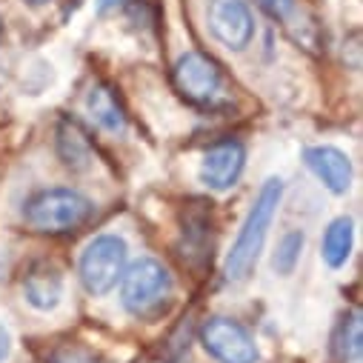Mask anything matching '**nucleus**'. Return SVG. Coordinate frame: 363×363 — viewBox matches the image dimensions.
<instances>
[{
	"label": "nucleus",
	"instance_id": "f257e3e1",
	"mask_svg": "<svg viewBox=\"0 0 363 363\" xmlns=\"http://www.w3.org/2000/svg\"><path fill=\"white\" fill-rule=\"evenodd\" d=\"M281 198H284V180L281 177H269L266 184L260 186L243 226L238 229V238L229 249V257H226V278L232 284H243L252 269L263 252V243H266V232L272 226L278 215V206H281Z\"/></svg>",
	"mask_w": 363,
	"mask_h": 363
},
{
	"label": "nucleus",
	"instance_id": "423d86ee",
	"mask_svg": "<svg viewBox=\"0 0 363 363\" xmlns=\"http://www.w3.org/2000/svg\"><path fill=\"white\" fill-rule=\"evenodd\" d=\"M201 343L203 349L218 360V363H257L260 349L249 329L232 318H209L201 329Z\"/></svg>",
	"mask_w": 363,
	"mask_h": 363
},
{
	"label": "nucleus",
	"instance_id": "ddd939ff",
	"mask_svg": "<svg viewBox=\"0 0 363 363\" xmlns=\"http://www.w3.org/2000/svg\"><path fill=\"white\" fill-rule=\"evenodd\" d=\"M360 343H363V335H360V315L352 312L349 318L340 320L337 332H335V354L349 363V360H357L360 357Z\"/></svg>",
	"mask_w": 363,
	"mask_h": 363
},
{
	"label": "nucleus",
	"instance_id": "9d476101",
	"mask_svg": "<svg viewBox=\"0 0 363 363\" xmlns=\"http://www.w3.org/2000/svg\"><path fill=\"white\" fill-rule=\"evenodd\" d=\"M23 298L38 312L57 309V303L63 298V275H60V269L52 266V263H35L29 269L26 281H23Z\"/></svg>",
	"mask_w": 363,
	"mask_h": 363
},
{
	"label": "nucleus",
	"instance_id": "9b49d317",
	"mask_svg": "<svg viewBox=\"0 0 363 363\" xmlns=\"http://www.w3.org/2000/svg\"><path fill=\"white\" fill-rule=\"evenodd\" d=\"M86 112L92 118L101 129L106 132H123L126 129V115H123V106L118 104V98L109 92L106 86H95L92 92L86 95Z\"/></svg>",
	"mask_w": 363,
	"mask_h": 363
},
{
	"label": "nucleus",
	"instance_id": "20e7f679",
	"mask_svg": "<svg viewBox=\"0 0 363 363\" xmlns=\"http://www.w3.org/2000/svg\"><path fill=\"white\" fill-rule=\"evenodd\" d=\"M126 257H129L126 240L118 235H98L95 240H89V246L80 255V266H77L83 289L95 298L109 295L123 278Z\"/></svg>",
	"mask_w": 363,
	"mask_h": 363
},
{
	"label": "nucleus",
	"instance_id": "f3484780",
	"mask_svg": "<svg viewBox=\"0 0 363 363\" xmlns=\"http://www.w3.org/2000/svg\"><path fill=\"white\" fill-rule=\"evenodd\" d=\"M9 352H12V337H9V329L0 323V363L9 357Z\"/></svg>",
	"mask_w": 363,
	"mask_h": 363
},
{
	"label": "nucleus",
	"instance_id": "4468645a",
	"mask_svg": "<svg viewBox=\"0 0 363 363\" xmlns=\"http://www.w3.org/2000/svg\"><path fill=\"white\" fill-rule=\"evenodd\" d=\"M303 243H306L303 232H289V235L281 238V243H278V249H275V257H272V266H275L278 275H292L295 266H298V260H301Z\"/></svg>",
	"mask_w": 363,
	"mask_h": 363
},
{
	"label": "nucleus",
	"instance_id": "0eeeda50",
	"mask_svg": "<svg viewBox=\"0 0 363 363\" xmlns=\"http://www.w3.org/2000/svg\"><path fill=\"white\" fill-rule=\"evenodd\" d=\"M209 32L226 49H246L255 38V18L246 6V0H209L206 6Z\"/></svg>",
	"mask_w": 363,
	"mask_h": 363
},
{
	"label": "nucleus",
	"instance_id": "a211bd4d",
	"mask_svg": "<svg viewBox=\"0 0 363 363\" xmlns=\"http://www.w3.org/2000/svg\"><path fill=\"white\" fill-rule=\"evenodd\" d=\"M118 4H123V0H101V9L106 12V9H112V6H118Z\"/></svg>",
	"mask_w": 363,
	"mask_h": 363
},
{
	"label": "nucleus",
	"instance_id": "f8f14e48",
	"mask_svg": "<svg viewBox=\"0 0 363 363\" xmlns=\"http://www.w3.org/2000/svg\"><path fill=\"white\" fill-rule=\"evenodd\" d=\"M352 240H354V229H352V220L349 218H337L329 223L326 235H323V243H320V255H323V263L329 269H340L349 255H352Z\"/></svg>",
	"mask_w": 363,
	"mask_h": 363
},
{
	"label": "nucleus",
	"instance_id": "39448f33",
	"mask_svg": "<svg viewBox=\"0 0 363 363\" xmlns=\"http://www.w3.org/2000/svg\"><path fill=\"white\" fill-rule=\"evenodd\" d=\"M172 80L180 98H186L195 106H215L223 98V72L203 52L180 55L172 69Z\"/></svg>",
	"mask_w": 363,
	"mask_h": 363
},
{
	"label": "nucleus",
	"instance_id": "2eb2a0df",
	"mask_svg": "<svg viewBox=\"0 0 363 363\" xmlns=\"http://www.w3.org/2000/svg\"><path fill=\"white\" fill-rule=\"evenodd\" d=\"M60 146H72V152H66V155H63V163H66V166L80 169V166H86V163H89V160H86V157H89L86 140H83V135H80L74 126H72V129H69V126H63V129H60Z\"/></svg>",
	"mask_w": 363,
	"mask_h": 363
},
{
	"label": "nucleus",
	"instance_id": "6e6552de",
	"mask_svg": "<svg viewBox=\"0 0 363 363\" xmlns=\"http://www.w3.org/2000/svg\"><path fill=\"white\" fill-rule=\"evenodd\" d=\"M243 166H246L243 143H238V140L215 143L201 160V184L215 192H226L238 184Z\"/></svg>",
	"mask_w": 363,
	"mask_h": 363
},
{
	"label": "nucleus",
	"instance_id": "f03ea898",
	"mask_svg": "<svg viewBox=\"0 0 363 363\" xmlns=\"http://www.w3.org/2000/svg\"><path fill=\"white\" fill-rule=\"evenodd\" d=\"M92 209H95L92 201H89L83 192L55 186V189L38 192L26 203L23 218L40 235H66L92 218Z\"/></svg>",
	"mask_w": 363,
	"mask_h": 363
},
{
	"label": "nucleus",
	"instance_id": "1a4fd4ad",
	"mask_svg": "<svg viewBox=\"0 0 363 363\" xmlns=\"http://www.w3.org/2000/svg\"><path fill=\"white\" fill-rule=\"evenodd\" d=\"M303 163L309 166V172L320 180L332 195H343L349 189L352 163L340 149H335V146H309L303 152Z\"/></svg>",
	"mask_w": 363,
	"mask_h": 363
},
{
	"label": "nucleus",
	"instance_id": "dca6fc26",
	"mask_svg": "<svg viewBox=\"0 0 363 363\" xmlns=\"http://www.w3.org/2000/svg\"><path fill=\"white\" fill-rule=\"evenodd\" d=\"M257 4L263 6V12H266L269 18L281 21L286 29H292L295 15L301 12V0H257Z\"/></svg>",
	"mask_w": 363,
	"mask_h": 363
},
{
	"label": "nucleus",
	"instance_id": "6ab92c4d",
	"mask_svg": "<svg viewBox=\"0 0 363 363\" xmlns=\"http://www.w3.org/2000/svg\"><path fill=\"white\" fill-rule=\"evenodd\" d=\"M29 6H43V4H49V0H26Z\"/></svg>",
	"mask_w": 363,
	"mask_h": 363
},
{
	"label": "nucleus",
	"instance_id": "7ed1b4c3",
	"mask_svg": "<svg viewBox=\"0 0 363 363\" xmlns=\"http://www.w3.org/2000/svg\"><path fill=\"white\" fill-rule=\"evenodd\" d=\"M121 301L123 309L135 318H149L160 312V306L172 295V275L169 269L155 257H140L129 269H123Z\"/></svg>",
	"mask_w": 363,
	"mask_h": 363
}]
</instances>
